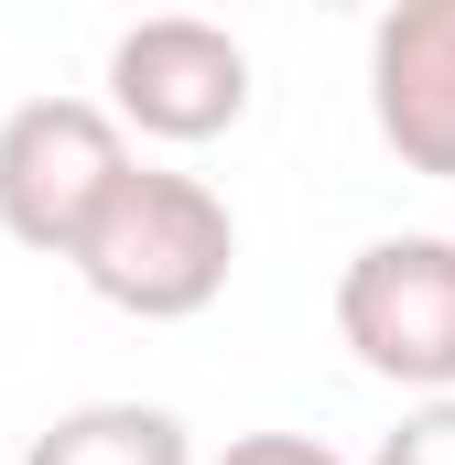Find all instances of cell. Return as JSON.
Masks as SVG:
<instances>
[{
	"instance_id": "obj_1",
	"label": "cell",
	"mask_w": 455,
	"mask_h": 465,
	"mask_svg": "<svg viewBox=\"0 0 455 465\" xmlns=\"http://www.w3.org/2000/svg\"><path fill=\"white\" fill-rule=\"evenodd\" d=\"M228 271H238V217L207 173H174V163H130L119 195L98 206V228L76 238V282L130 325L207 314Z\"/></svg>"
},
{
	"instance_id": "obj_2",
	"label": "cell",
	"mask_w": 455,
	"mask_h": 465,
	"mask_svg": "<svg viewBox=\"0 0 455 465\" xmlns=\"http://www.w3.org/2000/svg\"><path fill=\"white\" fill-rule=\"evenodd\" d=\"M337 336L369 379L412 401H455V238L434 228L369 238L337 271Z\"/></svg>"
},
{
	"instance_id": "obj_3",
	"label": "cell",
	"mask_w": 455,
	"mask_h": 465,
	"mask_svg": "<svg viewBox=\"0 0 455 465\" xmlns=\"http://www.w3.org/2000/svg\"><path fill=\"white\" fill-rule=\"evenodd\" d=\"M130 163L141 152L109 119V98H22L0 119V228L44 260H76V238L98 228Z\"/></svg>"
},
{
	"instance_id": "obj_4",
	"label": "cell",
	"mask_w": 455,
	"mask_h": 465,
	"mask_svg": "<svg viewBox=\"0 0 455 465\" xmlns=\"http://www.w3.org/2000/svg\"><path fill=\"white\" fill-rule=\"evenodd\" d=\"M109 119L141 130V141H217L249 119V44L228 22H196V11H152L109 44Z\"/></svg>"
},
{
	"instance_id": "obj_5",
	"label": "cell",
	"mask_w": 455,
	"mask_h": 465,
	"mask_svg": "<svg viewBox=\"0 0 455 465\" xmlns=\"http://www.w3.org/2000/svg\"><path fill=\"white\" fill-rule=\"evenodd\" d=\"M369 119L401 173L455 184V0H401L369 33Z\"/></svg>"
},
{
	"instance_id": "obj_6",
	"label": "cell",
	"mask_w": 455,
	"mask_h": 465,
	"mask_svg": "<svg viewBox=\"0 0 455 465\" xmlns=\"http://www.w3.org/2000/svg\"><path fill=\"white\" fill-rule=\"evenodd\" d=\"M22 465H196V433L163 401H87V411L44 422Z\"/></svg>"
},
{
	"instance_id": "obj_7",
	"label": "cell",
	"mask_w": 455,
	"mask_h": 465,
	"mask_svg": "<svg viewBox=\"0 0 455 465\" xmlns=\"http://www.w3.org/2000/svg\"><path fill=\"white\" fill-rule=\"evenodd\" d=\"M369 465H455V401H412V411L379 433Z\"/></svg>"
},
{
	"instance_id": "obj_8",
	"label": "cell",
	"mask_w": 455,
	"mask_h": 465,
	"mask_svg": "<svg viewBox=\"0 0 455 465\" xmlns=\"http://www.w3.org/2000/svg\"><path fill=\"white\" fill-rule=\"evenodd\" d=\"M217 465H347V455L326 444V433H238Z\"/></svg>"
}]
</instances>
